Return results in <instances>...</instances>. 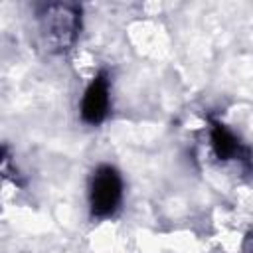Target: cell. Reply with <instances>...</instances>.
<instances>
[{
	"mask_svg": "<svg viewBox=\"0 0 253 253\" xmlns=\"http://www.w3.org/2000/svg\"><path fill=\"white\" fill-rule=\"evenodd\" d=\"M109 107H111V81H109V73L107 71H99L91 83L87 85L83 97H81V119L83 123L97 126L101 125L107 115H109Z\"/></svg>",
	"mask_w": 253,
	"mask_h": 253,
	"instance_id": "obj_3",
	"label": "cell"
},
{
	"mask_svg": "<svg viewBox=\"0 0 253 253\" xmlns=\"http://www.w3.org/2000/svg\"><path fill=\"white\" fill-rule=\"evenodd\" d=\"M42 36L51 51H69L81 34V6L73 2H45L38 6Z\"/></svg>",
	"mask_w": 253,
	"mask_h": 253,
	"instance_id": "obj_1",
	"label": "cell"
},
{
	"mask_svg": "<svg viewBox=\"0 0 253 253\" xmlns=\"http://www.w3.org/2000/svg\"><path fill=\"white\" fill-rule=\"evenodd\" d=\"M210 144L217 160H247L249 148L219 121H210Z\"/></svg>",
	"mask_w": 253,
	"mask_h": 253,
	"instance_id": "obj_4",
	"label": "cell"
},
{
	"mask_svg": "<svg viewBox=\"0 0 253 253\" xmlns=\"http://www.w3.org/2000/svg\"><path fill=\"white\" fill-rule=\"evenodd\" d=\"M123 202V176L111 164L95 168L89 182V211L95 219H107L117 213Z\"/></svg>",
	"mask_w": 253,
	"mask_h": 253,
	"instance_id": "obj_2",
	"label": "cell"
}]
</instances>
